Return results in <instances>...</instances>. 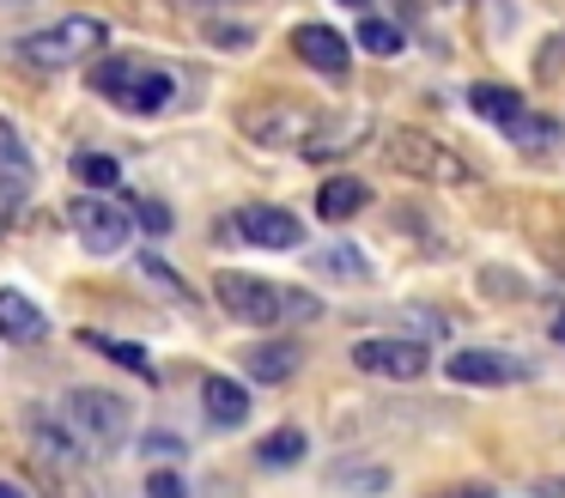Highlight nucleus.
I'll return each instance as SVG.
<instances>
[{
    "mask_svg": "<svg viewBox=\"0 0 565 498\" xmlns=\"http://www.w3.org/2000/svg\"><path fill=\"white\" fill-rule=\"evenodd\" d=\"M104 43H110V24L104 19H86V12H74V19L50 24V31H31L13 43L19 61H31V67L55 73V67H74V61L86 55H104Z\"/></svg>",
    "mask_w": 565,
    "mask_h": 498,
    "instance_id": "f257e3e1",
    "label": "nucleus"
},
{
    "mask_svg": "<svg viewBox=\"0 0 565 498\" xmlns=\"http://www.w3.org/2000/svg\"><path fill=\"white\" fill-rule=\"evenodd\" d=\"M390 165L402 170V177L438 182V189H462V182H475V165H468L456 146H444L438 134H426V128H395Z\"/></svg>",
    "mask_w": 565,
    "mask_h": 498,
    "instance_id": "f03ea898",
    "label": "nucleus"
},
{
    "mask_svg": "<svg viewBox=\"0 0 565 498\" xmlns=\"http://www.w3.org/2000/svg\"><path fill=\"white\" fill-rule=\"evenodd\" d=\"M92 85H98L110 104L135 109V116H159V109L177 97V80H171V73H164V67H147V61H128V55L98 61Z\"/></svg>",
    "mask_w": 565,
    "mask_h": 498,
    "instance_id": "7ed1b4c3",
    "label": "nucleus"
},
{
    "mask_svg": "<svg viewBox=\"0 0 565 498\" xmlns=\"http://www.w3.org/2000/svg\"><path fill=\"white\" fill-rule=\"evenodd\" d=\"M67 420H74V437H86L92 449H122L128 425H135V407L116 389H74L67 395Z\"/></svg>",
    "mask_w": 565,
    "mask_h": 498,
    "instance_id": "20e7f679",
    "label": "nucleus"
},
{
    "mask_svg": "<svg viewBox=\"0 0 565 498\" xmlns=\"http://www.w3.org/2000/svg\"><path fill=\"white\" fill-rule=\"evenodd\" d=\"M213 298H220L225 316H237V322H256V328L286 322V286H274V279L220 267V274H213Z\"/></svg>",
    "mask_w": 565,
    "mask_h": 498,
    "instance_id": "39448f33",
    "label": "nucleus"
},
{
    "mask_svg": "<svg viewBox=\"0 0 565 498\" xmlns=\"http://www.w3.org/2000/svg\"><path fill=\"white\" fill-rule=\"evenodd\" d=\"M67 225H74V237L86 243L92 255H122L128 237H135L128 206L110 201V194H86V201H74V206H67Z\"/></svg>",
    "mask_w": 565,
    "mask_h": 498,
    "instance_id": "423d86ee",
    "label": "nucleus"
},
{
    "mask_svg": "<svg viewBox=\"0 0 565 498\" xmlns=\"http://www.w3.org/2000/svg\"><path fill=\"white\" fill-rule=\"evenodd\" d=\"M353 364L371 377H390V383H414L431 364V352L407 335H371V340H353Z\"/></svg>",
    "mask_w": 565,
    "mask_h": 498,
    "instance_id": "0eeeda50",
    "label": "nucleus"
},
{
    "mask_svg": "<svg viewBox=\"0 0 565 498\" xmlns=\"http://www.w3.org/2000/svg\"><path fill=\"white\" fill-rule=\"evenodd\" d=\"M377 134V121H371V109H341V116H317V128L298 140V152L310 158V165H329V158H347L359 152V146Z\"/></svg>",
    "mask_w": 565,
    "mask_h": 498,
    "instance_id": "6e6552de",
    "label": "nucleus"
},
{
    "mask_svg": "<svg viewBox=\"0 0 565 498\" xmlns=\"http://www.w3.org/2000/svg\"><path fill=\"white\" fill-rule=\"evenodd\" d=\"M317 128V109L305 104H256L244 116V134L256 146H274V152H298V140Z\"/></svg>",
    "mask_w": 565,
    "mask_h": 498,
    "instance_id": "1a4fd4ad",
    "label": "nucleus"
},
{
    "mask_svg": "<svg viewBox=\"0 0 565 498\" xmlns=\"http://www.w3.org/2000/svg\"><path fill=\"white\" fill-rule=\"evenodd\" d=\"M237 231H244L256 250H298V243H305V219H292L286 206H268V201L244 206V213H237Z\"/></svg>",
    "mask_w": 565,
    "mask_h": 498,
    "instance_id": "9d476101",
    "label": "nucleus"
},
{
    "mask_svg": "<svg viewBox=\"0 0 565 498\" xmlns=\"http://www.w3.org/2000/svg\"><path fill=\"white\" fill-rule=\"evenodd\" d=\"M450 377L456 383H523L529 364L499 347H462V352H450Z\"/></svg>",
    "mask_w": 565,
    "mask_h": 498,
    "instance_id": "9b49d317",
    "label": "nucleus"
},
{
    "mask_svg": "<svg viewBox=\"0 0 565 498\" xmlns=\"http://www.w3.org/2000/svg\"><path fill=\"white\" fill-rule=\"evenodd\" d=\"M292 49H298V61H305V67L329 73V80H341L347 61H353L347 36H341V31H329V24H298V31H292Z\"/></svg>",
    "mask_w": 565,
    "mask_h": 498,
    "instance_id": "f8f14e48",
    "label": "nucleus"
},
{
    "mask_svg": "<svg viewBox=\"0 0 565 498\" xmlns=\"http://www.w3.org/2000/svg\"><path fill=\"white\" fill-rule=\"evenodd\" d=\"M31 182H38V165H31L25 140L13 134V121L0 116V201L19 206V201L31 194Z\"/></svg>",
    "mask_w": 565,
    "mask_h": 498,
    "instance_id": "ddd939ff",
    "label": "nucleus"
},
{
    "mask_svg": "<svg viewBox=\"0 0 565 498\" xmlns=\"http://www.w3.org/2000/svg\"><path fill=\"white\" fill-rule=\"evenodd\" d=\"M25 432H31V444H38V456L43 462H62L67 474L79 468V462H86V449H79V437L67 432V425H55V413H25Z\"/></svg>",
    "mask_w": 565,
    "mask_h": 498,
    "instance_id": "4468645a",
    "label": "nucleus"
},
{
    "mask_svg": "<svg viewBox=\"0 0 565 498\" xmlns=\"http://www.w3.org/2000/svg\"><path fill=\"white\" fill-rule=\"evenodd\" d=\"M0 335L13 340V347H38V340L50 335V316H43L25 292L7 286V292H0Z\"/></svg>",
    "mask_w": 565,
    "mask_h": 498,
    "instance_id": "2eb2a0df",
    "label": "nucleus"
},
{
    "mask_svg": "<svg viewBox=\"0 0 565 498\" xmlns=\"http://www.w3.org/2000/svg\"><path fill=\"white\" fill-rule=\"evenodd\" d=\"M201 407H207V420L225 425V432H237V425L249 420V395H244L237 377H207V383H201Z\"/></svg>",
    "mask_w": 565,
    "mask_h": 498,
    "instance_id": "dca6fc26",
    "label": "nucleus"
},
{
    "mask_svg": "<svg viewBox=\"0 0 565 498\" xmlns=\"http://www.w3.org/2000/svg\"><path fill=\"white\" fill-rule=\"evenodd\" d=\"M298 359H305L298 340H268V347H249L244 352V371L256 377V383H286V377L298 371Z\"/></svg>",
    "mask_w": 565,
    "mask_h": 498,
    "instance_id": "f3484780",
    "label": "nucleus"
},
{
    "mask_svg": "<svg viewBox=\"0 0 565 498\" xmlns=\"http://www.w3.org/2000/svg\"><path fill=\"white\" fill-rule=\"evenodd\" d=\"M365 201H371V189H365L359 177H329V182L317 189V213L329 219V225H341V219H353Z\"/></svg>",
    "mask_w": 565,
    "mask_h": 498,
    "instance_id": "a211bd4d",
    "label": "nucleus"
},
{
    "mask_svg": "<svg viewBox=\"0 0 565 498\" xmlns=\"http://www.w3.org/2000/svg\"><path fill=\"white\" fill-rule=\"evenodd\" d=\"M468 104H475L487 121H499V128L516 116V109H529V104H523V92H511V85H492V80H480L475 92H468Z\"/></svg>",
    "mask_w": 565,
    "mask_h": 498,
    "instance_id": "6ab92c4d",
    "label": "nucleus"
},
{
    "mask_svg": "<svg viewBox=\"0 0 565 498\" xmlns=\"http://www.w3.org/2000/svg\"><path fill=\"white\" fill-rule=\"evenodd\" d=\"M504 134H511L523 152H547L553 140H559V121H547V116H535V109H516L511 121H504Z\"/></svg>",
    "mask_w": 565,
    "mask_h": 498,
    "instance_id": "aec40b11",
    "label": "nucleus"
},
{
    "mask_svg": "<svg viewBox=\"0 0 565 498\" xmlns=\"http://www.w3.org/2000/svg\"><path fill=\"white\" fill-rule=\"evenodd\" d=\"M310 262H317L322 274H334V279H371V262L353 250V243H322V250H310Z\"/></svg>",
    "mask_w": 565,
    "mask_h": 498,
    "instance_id": "412c9836",
    "label": "nucleus"
},
{
    "mask_svg": "<svg viewBox=\"0 0 565 498\" xmlns=\"http://www.w3.org/2000/svg\"><path fill=\"white\" fill-rule=\"evenodd\" d=\"M256 456L268 462V468H292L298 456H305V432H292V425H280V432H268L256 444Z\"/></svg>",
    "mask_w": 565,
    "mask_h": 498,
    "instance_id": "4be33fe9",
    "label": "nucleus"
},
{
    "mask_svg": "<svg viewBox=\"0 0 565 498\" xmlns=\"http://www.w3.org/2000/svg\"><path fill=\"white\" fill-rule=\"evenodd\" d=\"M74 177L92 182V189H116V182H122V165H116L110 152H79L74 158Z\"/></svg>",
    "mask_w": 565,
    "mask_h": 498,
    "instance_id": "5701e85b",
    "label": "nucleus"
},
{
    "mask_svg": "<svg viewBox=\"0 0 565 498\" xmlns=\"http://www.w3.org/2000/svg\"><path fill=\"white\" fill-rule=\"evenodd\" d=\"M359 49H371V55H402V31L383 19H359Z\"/></svg>",
    "mask_w": 565,
    "mask_h": 498,
    "instance_id": "b1692460",
    "label": "nucleus"
},
{
    "mask_svg": "<svg viewBox=\"0 0 565 498\" xmlns=\"http://www.w3.org/2000/svg\"><path fill=\"white\" fill-rule=\"evenodd\" d=\"M86 347H98V352H104V359H116V364H128V371H140V377H147V371H152V364H147V352H140V347H135V340H104V335H86Z\"/></svg>",
    "mask_w": 565,
    "mask_h": 498,
    "instance_id": "393cba45",
    "label": "nucleus"
},
{
    "mask_svg": "<svg viewBox=\"0 0 565 498\" xmlns=\"http://www.w3.org/2000/svg\"><path fill=\"white\" fill-rule=\"evenodd\" d=\"M334 486H353V492H383V486H390V468H353V462H341V468H334Z\"/></svg>",
    "mask_w": 565,
    "mask_h": 498,
    "instance_id": "a878e982",
    "label": "nucleus"
},
{
    "mask_svg": "<svg viewBox=\"0 0 565 498\" xmlns=\"http://www.w3.org/2000/svg\"><path fill=\"white\" fill-rule=\"evenodd\" d=\"M128 219H140V225H147L152 237H164V231H171V206H164V201H152V194H135Z\"/></svg>",
    "mask_w": 565,
    "mask_h": 498,
    "instance_id": "bb28decb",
    "label": "nucleus"
},
{
    "mask_svg": "<svg viewBox=\"0 0 565 498\" xmlns=\"http://www.w3.org/2000/svg\"><path fill=\"white\" fill-rule=\"evenodd\" d=\"M147 498H189V486L177 480V474H159V468H152V480H147Z\"/></svg>",
    "mask_w": 565,
    "mask_h": 498,
    "instance_id": "cd10ccee",
    "label": "nucleus"
},
{
    "mask_svg": "<svg viewBox=\"0 0 565 498\" xmlns=\"http://www.w3.org/2000/svg\"><path fill=\"white\" fill-rule=\"evenodd\" d=\"M147 456H183V437H171V432H152V437H147Z\"/></svg>",
    "mask_w": 565,
    "mask_h": 498,
    "instance_id": "c85d7f7f",
    "label": "nucleus"
},
{
    "mask_svg": "<svg viewBox=\"0 0 565 498\" xmlns=\"http://www.w3.org/2000/svg\"><path fill=\"white\" fill-rule=\"evenodd\" d=\"M438 498H492L487 486H456V492H438Z\"/></svg>",
    "mask_w": 565,
    "mask_h": 498,
    "instance_id": "c756f323",
    "label": "nucleus"
},
{
    "mask_svg": "<svg viewBox=\"0 0 565 498\" xmlns=\"http://www.w3.org/2000/svg\"><path fill=\"white\" fill-rule=\"evenodd\" d=\"M13 213H19V206H7V201H0V237L13 231Z\"/></svg>",
    "mask_w": 565,
    "mask_h": 498,
    "instance_id": "7c9ffc66",
    "label": "nucleus"
},
{
    "mask_svg": "<svg viewBox=\"0 0 565 498\" xmlns=\"http://www.w3.org/2000/svg\"><path fill=\"white\" fill-rule=\"evenodd\" d=\"M0 498H25V492H19V486H13V480H0Z\"/></svg>",
    "mask_w": 565,
    "mask_h": 498,
    "instance_id": "2f4dec72",
    "label": "nucleus"
},
{
    "mask_svg": "<svg viewBox=\"0 0 565 498\" xmlns=\"http://www.w3.org/2000/svg\"><path fill=\"white\" fill-rule=\"evenodd\" d=\"M183 7H232V0H183Z\"/></svg>",
    "mask_w": 565,
    "mask_h": 498,
    "instance_id": "473e14b6",
    "label": "nucleus"
},
{
    "mask_svg": "<svg viewBox=\"0 0 565 498\" xmlns=\"http://www.w3.org/2000/svg\"><path fill=\"white\" fill-rule=\"evenodd\" d=\"M553 335H559V340H565V310H559V316H553Z\"/></svg>",
    "mask_w": 565,
    "mask_h": 498,
    "instance_id": "72a5a7b5",
    "label": "nucleus"
},
{
    "mask_svg": "<svg viewBox=\"0 0 565 498\" xmlns=\"http://www.w3.org/2000/svg\"><path fill=\"white\" fill-rule=\"evenodd\" d=\"M341 7H371V0H341Z\"/></svg>",
    "mask_w": 565,
    "mask_h": 498,
    "instance_id": "f704fd0d",
    "label": "nucleus"
},
{
    "mask_svg": "<svg viewBox=\"0 0 565 498\" xmlns=\"http://www.w3.org/2000/svg\"><path fill=\"white\" fill-rule=\"evenodd\" d=\"M559 134H565V128H559Z\"/></svg>",
    "mask_w": 565,
    "mask_h": 498,
    "instance_id": "c9c22d12",
    "label": "nucleus"
}]
</instances>
